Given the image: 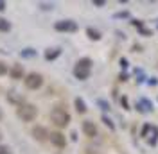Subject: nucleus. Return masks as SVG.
Wrapping results in <instances>:
<instances>
[{
	"instance_id": "obj_1",
	"label": "nucleus",
	"mask_w": 158,
	"mask_h": 154,
	"mask_svg": "<svg viewBox=\"0 0 158 154\" xmlns=\"http://www.w3.org/2000/svg\"><path fill=\"white\" fill-rule=\"evenodd\" d=\"M90 68H92V59H88V58L79 59L77 65L74 67V75H76V79H79V81H85V79H88Z\"/></svg>"
},
{
	"instance_id": "obj_2",
	"label": "nucleus",
	"mask_w": 158,
	"mask_h": 154,
	"mask_svg": "<svg viewBox=\"0 0 158 154\" xmlns=\"http://www.w3.org/2000/svg\"><path fill=\"white\" fill-rule=\"evenodd\" d=\"M16 115L23 122H32L36 118V115H38V109H36V106H32V104H23V106L18 107Z\"/></svg>"
},
{
	"instance_id": "obj_3",
	"label": "nucleus",
	"mask_w": 158,
	"mask_h": 154,
	"mask_svg": "<svg viewBox=\"0 0 158 154\" xmlns=\"http://www.w3.org/2000/svg\"><path fill=\"white\" fill-rule=\"evenodd\" d=\"M50 120L58 125V127H65V125H69V122H70V115L63 109V107H56V109H52V113H50Z\"/></svg>"
},
{
	"instance_id": "obj_4",
	"label": "nucleus",
	"mask_w": 158,
	"mask_h": 154,
	"mask_svg": "<svg viewBox=\"0 0 158 154\" xmlns=\"http://www.w3.org/2000/svg\"><path fill=\"white\" fill-rule=\"evenodd\" d=\"M54 29L59 30V32H76L77 30V23L72 22V20H61V22H56Z\"/></svg>"
},
{
	"instance_id": "obj_5",
	"label": "nucleus",
	"mask_w": 158,
	"mask_h": 154,
	"mask_svg": "<svg viewBox=\"0 0 158 154\" xmlns=\"http://www.w3.org/2000/svg\"><path fill=\"white\" fill-rule=\"evenodd\" d=\"M41 84H43V77L40 75V74H36V72H32V74H29V75L25 77V86L29 88V90H38Z\"/></svg>"
},
{
	"instance_id": "obj_6",
	"label": "nucleus",
	"mask_w": 158,
	"mask_h": 154,
	"mask_svg": "<svg viewBox=\"0 0 158 154\" xmlns=\"http://www.w3.org/2000/svg\"><path fill=\"white\" fill-rule=\"evenodd\" d=\"M83 133L88 136V138H95V136H97V127H95L94 122L85 120V122H83Z\"/></svg>"
},
{
	"instance_id": "obj_7",
	"label": "nucleus",
	"mask_w": 158,
	"mask_h": 154,
	"mask_svg": "<svg viewBox=\"0 0 158 154\" xmlns=\"http://www.w3.org/2000/svg\"><path fill=\"white\" fill-rule=\"evenodd\" d=\"M50 136V142H52V145L54 147H59V149H63L65 147V144H67V140H65V136L61 135V133H52V135H49Z\"/></svg>"
},
{
	"instance_id": "obj_8",
	"label": "nucleus",
	"mask_w": 158,
	"mask_h": 154,
	"mask_svg": "<svg viewBox=\"0 0 158 154\" xmlns=\"http://www.w3.org/2000/svg\"><path fill=\"white\" fill-rule=\"evenodd\" d=\"M32 136H34L38 142H45V140L49 138V133H47V129H45V127H41V125H36V127L32 129Z\"/></svg>"
},
{
	"instance_id": "obj_9",
	"label": "nucleus",
	"mask_w": 158,
	"mask_h": 154,
	"mask_svg": "<svg viewBox=\"0 0 158 154\" xmlns=\"http://www.w3.org/2000/svg\"><path fill=\"white\" fill-rule=\"evenodd\" d=\"M9 75H11V79H23V68H22V65H13L9 70Z\"/></svg>"
},
{
	"instance_id": "obj_10",
	"label": "nucleus",
	"mask_w": 158,
	"mask_h": 154,
	"mask_svg": "<svg viewBox=\"0 0 158 154\" xmlns=\"http://www.w3.org/2000/svg\"><path fill=\"white\" fill-rule=\"evenodd\" d=\"M59 54H61V48H49V50H45V59L54 61L56 58H59Z\"/></svg>"
},
{
	"instance_id": "obj_11",
	"label": "nucleus",
	"mask_w": 158,
	"mask_h": 154,
	"mask_svg": "<svg viewBox=\"0 0 158 154\" xmlns=\"http://www.w3.org/2000/svg\"><path fill=\"white\" fill-rule=\"evenodd\" d=\"M137 107L140 111H153V106H151V102H149L148 99H140V102H138Z\"/></svg>"
},
{
	"instance_id": "obj_12",
	"label": "nucleus",
	"mask_w": 158,
	"mask_h": 154,
	"mask_svg": "<svg viewBox=\"0 0 158 154\" xmlns=\"http://www.w3.org/2000/svg\"><path fill=\"white\" fill-rule=\"evenodd\" d=\"M7 100H9V102H15V104H18V106H23V104H25V102H23V99H22L20 95H16L15 91L7 95Z\"/></svg>"
},
{
	"instance_id": "obj_13",
	"label": "nucleus",
	"mask_w": 158,
	"mask_h": 154,
	"mask_svg": "<svg viewBox=\"0 0 158 154\" xmlns=\"http://www.w3.org/2000/svg\"><path fill=\"white\" fill-rule=\"evenodd\" d=\"M86 36H88L90 39H94V41H97V39H101V32L95 29H92V27H88L86 29Z\"/></svg>"
},
{
	"instance_id": "obj_14",
	"label": "nucleus",
	"mask_w": 158,
	"mask_h": 154,
	"mask_svg": "<svg viewBox=\"0 0 158 154\" xmlns=\"http://www.w3.org/2000/svg\"><path fill=\"white\" fill-rule=\"evenodd\" d=\"M76 109H77L79 113H85V111H86V104H85V102H83V99H76Z\"/></svg>"
},
{
	"instance_id": "obj_15",
	"label": "nucleus",
	"mask_w": 158,
	"mask_h": 154,
	"mask_svg": "<svg viewBox=\"0 0 158 154\" xmlns=\"http://www.w3.org/2000/svg\"><path fill=\"white\" fill-rule=\"evenodd\" d=\"M34 56H36L34 48H23L22 50V58H34Z\"/></svg>"
},
{
	"instance_id": "obj_16",
	"label": "nucleus",
	"mask_w": 158,
	"mask_h": 154,
	"mask_svg": "<svg viewBox=\"0 0 158 154\" xmlns=\"http://www.w3.org/2000/svg\"><path fill=\"white\" fill-rule=\"evenodd\" d=\"M11 29V23L7 22L6 18H0V30L2 32H7V30Z\"/></svg>"
},
{
	"instance_id": "obj_17",
	"label": "nucleus",
	"mask_w": 158,
	"mask_h": 154,
	"mask_svg": "<svg viewBox=\"0 0 158 154\" xmlns=\"http://www.w3.org/2000/svg\"><path fill=\"white\" fill-rule=\"evenodd\" d=\"M156 138H158V129L156 127H153V135H151V138H149V144L156 145Z\"/></svg>"
},
{
	"instance_id": "obj_18",
	"label": "nucleus",
	"mask_w": 158,
	"mask_h": 154,
	"mask_svg": "<svg viewBox=\"0 0 158 154\" xmlns=\"http://www.w3.org/2000/svg\"><path fill=\"white\" fill-rule=\"evenodd\" d=\"M151 129H153V125L146 124V125H144V127H142V133H140V136H142V138H148V133H149V131H151Z\"/></svg>"
},
{
	"instance_id": "obj_19",
	"label": "nucleus",
	"mask_w": 158,
	"mask_h": 154,
	"mask_svg": "<svg viewBox=\"0 0 158 154\" xmlns=\"http://www.w3.org/2000/svg\"><path fill=\"white\" fill-rule=\"evenodd\" d=\"M102 122H104V125H106V127H110V129H111V131H113V129H115V124H113V122H111V120H110L108 116H102Z\"/></svg>"
},
{
	"instance_id": "obj_20",
	"label": "nucleus",
	"mask_w": 158,
	"mask_h": 154,
	"mask_svg": "<svg viewBox=\"0 0 158 154\" xmlns=\"http://www.w3.org/2000/svg\"><path fill=\"white\" fill-rule=\"evenodd\" d=\"M97 104L101 106V109H104V111H108V109H110V104L106 102V100H102V99H99V100H97Z\"/></svg>"
},
{
	"instance_id": "obj_21",
	"label": "nucleus",
	"mask_w": 158,
	"mask_h": 154,
	"mask_svg": "<svg viewBox=\"0 0 158 154\" xmlns=\"http://www.w3.org/2000/svg\"><path fill=\"white\" fill-rule=\"evenodd\" d=\"M129 13L128 11H120V13H115V18H128Z\"/></svg>"
},
{
	"instance_id": "obj_22",
	"label": "nucleus",
	"mask_w": 158,
	"mask_h": 154,
	"mask_svg": "<svg viewBox=\"0 0 158 154\" xmlns=\"http://www.w3.org/2000/svg\"><path fill=\"white\" fill-rule=\"evenodd\" d=\"M138 30H140V34H144V36H151V30L146 29V27H140Z\"/></svg>"
},
{
	"instance_id": "obj_23",
	"label": "nucleus",
	"mask_w": 158,
	"mask_h": 154,
	"mask_svg": "<svg viewBox=\"0 0 158 154\" xmlns=\"http://www.w3.org/2000/svg\"><path fill=\"white\" fill-rule=\"evenodd\" d=\"M4 74H7V67L0 61V75H4Z\"/></svg>"
},
{
	"instance_id": "obj_24",
	"label": "nucleus",
	"mask_w": 158,
	"mask_h": 154,
	"mask_svg": "<svg viewBox=\"0 0 158 154\" xmlns=\"http://www.w3.org/2000/svg\"><path fill=\"white\" fill-rule=\"evenodd\" d=\"M120 102H122L124 109H129V106H128V99H126V97H122V99H120Z\"/></svg>"
},
{
	"instance_id": "obj_25",
	"label": "nucleus",
	"mask_w": 158,
	"mask_h": 154,
	"mask_svg": "<svg viewBox=\"0 0 158 154\" xmlns=\"http://www.w3.org/2000/svg\"><path fill=\"white\" fill-rule=\"evenodd\" d=\"M0 154H9V149L6 145H0Z\"/></svg>"
},
{
	"instance_id": "obj_26",
	"label": "nucleus",
	"mask_w": 158,
	"mask_h": 154,
	"mask_svg": "<svg viewBox=\"0 0 158 154\" xmlns=\"http://www.w3.org/2000/svg\"><path fill=\"white\" fill-rule=\"evenodd\" d=\"M40 7H41V9H52L54 6H52V4H40Z\"/></svg>"
},
{
	"instance_id": "obj_27",
	"label": "nucleus",
	"mask_w": 158,
	"mask_h": 154,
	"mask_svg": "<svg viewBox=\"0 0 158 154\" xmlns=\"http://www.w3.org/2000/svg\"><path fill=\"white\" fill-rule=\"evenodd\" d=\"M131 23H133L135 27H138V29L142 27V22H140V20H131Z\"/></svg>"
},
{
	"instance_id": "obj_28",
	"label": "nucleus",
	"mask_w": 158,
	"mask_h": 154,
	"mask_svg": "<svg viewBox=\"0 0 158 154\" xmlns=\"http://www.w3.org/2000/svg\"><path fill=\"white\" fill-rule=\"evenodd\" d=\"M94 6H99V7L104 6V0H94Z\"/></svg>"
},
{
	"instance_id": "obj_29",
	"label": "nucleus",
	"mask_w": 158,
	"mask_h": 154,
	"mask_svg": "<svg viewBox=\"0 0 158 154\" xmlns=\"http://www.w3.org/2000/svg\"><path fill=\"white\" fill-rule=\"evenodd\" d=\"M120 67H122V68H128V61H126L124 58L120 59Z\"/></svg>"
},
{
	"instance_id": "obj_30",
	"label": "nucleus",
	"mask_w": 158,
	"mask_h": 154,
	"mask_svg": "<svg viewBox=\"0 0 158 154\" xmlns=\"http://www.w3.org/2000/svg\"><path fill=\"white\" fill-rule=\"evenodd\" d=\"M6 9V2H4V0H0V11H4Z\"/></svg>"
},
{
	"instance_id": "obj_31",
	"label": "nucleus",
	"mask_w": 158,
	"mask_h": 154,
	"mask_svg": "<svg viewBox=\"0 0 158 154\" xmlns=\"http://www.w3.org/2000/svg\"><path fill=\"white\" fill-rule=\"evenodd\" d=\"M0 118H2V113H0Z\"/></svg>"
},
{
	"instance_id": "obj_32",
	"label": "nucleus",
	"mask_w": 158,
	"mask_h": 154,
	"mask_svg": "<svg viewBox=\"0 0 158 154\" xmlns=\"http://www.w3.org/2000/svg\"><path fill=\"white\" fill-rule=\"evenodd\" d=\"M0 138H2V135H0Z\"/></svg>"
}]
</instances>
